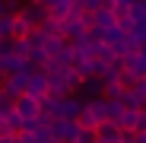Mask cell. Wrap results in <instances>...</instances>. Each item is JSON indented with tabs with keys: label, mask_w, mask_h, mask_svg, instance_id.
Wrapping results in <instances>:
<instances>
[{
	"label": "cell",
	"mask_w": 146,
	"mask_h": 143,
	"mask_svg": "<svg viewBox=\"0 0 146 143\" xmlns=\"http://www.w3.org/2000/svg\"><path fill=\"white\" fill-rule=\"evenodd\" d=\"M73 10H76V3H73V0H54V3L48 7V19L60 22V19H67Z\"/></svg>",
	"instance_id": "obj_10"
},
{
	"label": "cell",
	"mask_w": 146,
	"mask_h": 143,
	"mask_svg": "<svg viewBox=\"0 0 146 143\" xmlns=\"http://www.w3.org/2000/svg\"><path fill=\"white\" fill-rule=\"evenodd\" d=\"M86 111L95 118V124L108 121V99H102V95H95V99H86Z\"/></svg>",
	"instance_id": "obj_8"
},
{
	"label": "cell",
	"mask_w": 146,
	"mask_h": 143,
	"mask_svg": "<svg viewBox=\"0 0 146 143\" xmlns=\"http://www.w3.org/2000/svg\"><path fill=\"white\" fill-rule=\"evenodd\" d=\"M83 111V99L76 92L67 95V99H57V118H64V121H76V114Z\"/></svg>",
	"instance_id": "obj_4"
},
{
	"label": "cell",
	"mask_w": 146,
	"mask_h": 143,
	"mask_svg": "<svg viewBox=\"0 0 146 143\" xmlns=\"http://www.w3.org/2000/svg\"><path fill=\"white\" fill-rule=\"evenodd\" d=\"M22 70H29L19 57H13L7 51V45H0V76H13V73H22Z\"/></svg>",
	"instance_id": "obj_5"
},
{
	"label": "cell",
	"mask_w": 146,
	"mask_h": 143,
	"mask_svg": "<svg viewBox=\"0 0 146 143\" xmlns=\"http://www.w3.org/2000/svg\"><path fill=\"white\" fill-rule=\"evenodd\" d=\"M102 3H105V7H111V0H102Z\"/></svg>",
	"instance_id": "obj_23"
},
{
	"label": "cell",
	"mask_w": 146,
	"mask_h": 143,
	"mask_svg": "<svg viewBox=\"0 0 146 143\" xmlns=\"http://www.w3.org/2000/svg\"><path fill=\"white\" fill-rule=\"evenodd\" d=\"M26 95H32V99H44L48 95V76L41 73V70H29V80H26Z\"/></svg>",
	"instance_id": "obj_3"
},
{
	"label": "cell",
	"mask_w": 146,
	"mask_h": 143,
	"mask_svg": "<svg viewBox=\"0 0 146 143\" xmlns=\"http://www.w3.org/2000/svg\"><path fill=\"white\" fill-rule=\"evenodd\" d=\"M67 83H70V89H73V92H80V86H83V76L76 73V70H67Z\"/></svg>",
	"instance_id": "obj_16"
},
{
	"label": "cell",
	"mask_w": 146,
	"mask_h": 143,
	"mask_svg": "<svg viewBox=\"0 0 146 143\" xmlns=\"http://www.w3.org/2000/svg\"><path fill=\"white\" fill-rule=\"evenodd\" d=\"M0 143H13V134H0Z\"/></svg>",
	"instance_id": "obj_20"
},
{
	"label": "cell",
	"mask_w": 146,
	"mask_h": 143,
	"mask_svg": "<svg viewBox=\"0 0 146 143\" xmlns=\"http://www.w3.org/2000/svg\"><path fill=\"white\" fill-rule=\"evenodd\" d=\"M22 124H26V121H22V118L16 114V111H10V114H3V127L16 137V134H22Z\"/></svg>",
	"instance_id": "obj_13"
},
{
	"label": "cell",
	"mask_w": 146,
	"mask_h": 143,
	"mask_svg": "<svg viewBox=\"0 0 146 143\" xmlns=\"http://www.w3.org/2000/svg\"><path fill=\"white\" fill-rule=\"evenodd\" d=\"M29 3H35V7H44V10H48V7L54 3V0H29Z\"/></svg>",
	"instance_id": "obj_18"
},
{
	"label": "cell",
	"mask_w": 146,
	"mask_h": 143,
	"mask_svg": "<svg viewBox=\"0 0 146 143\" xmlns=\"http://www.w3.org/2000/svg\"><path fill=\"white\" fill-rule=\"evenodd\" d=\"M130 19H133V26H146V0L130 3Z\"/></svg>",
	"instance_id": "obj_12"
},
{
	"label": "cell",
	"mask_w": 146,
	"mask_h": 143,
	"mask_svg": "<svg viewBox=\"0 0 146 143\" xmlns=\"http://www.w3.org/2000/svg\"><path fill=\"white\" fill-rule=\"evenodd\" d=\"M13 143H29V140H26V137H19V134H16V137H13Z\"/></svg>",
	"instance_id": "obj_22"
},
{
	"label": "cell",
	"mask_w": 146,
	"mask_h": 143,
	"mask_svg": "<svg viewBox=\"0 0 146 143\" xmlns=\"http://www.w3.org/2000/svg\"><path fill=\"white\" fill-rule=\"evenodd\" d=\"M19 16L26 19L32 29H38V26L48 22V10H44V7H35V3H22V7H19Z\"/></svg>",
	"instance_id": "obj_6"
},
{
	"label": "cell",
	"mask_w": 146,
	"mask_h": 143,
	"mask_svg": "<svg viewBox=\"0 0 146 143\" xmlns=\"http://www.w3.org/2000/svg\"><path fill=\"white\" fill-rule=\"evenodd\" d=\"M10 111H13V95H7L3 89H0V118L10 114Z\"/></svg>",
	"instance_id": "obj_15"
},
{
	"label": "cell",
	"mask_w": 146,
	"mask_h": 143,
	"mask_svg": "<svg viewBox=\"0 0 146 143\" xmlns=\"http://www.w3.org/2000/svg\"><path fill=\"white\" fill-rule=\"evenodd\" d=\"M95 140H99V143H117V140H121L117 124H114V121H102L99 127H95Z\"/></svg>",
	"instance_id": "obj_9"
},
{
	"label": "cell",
	"mask_w": 146,
	"mask_h": 143,
	"mask_svg": "<svg viewBox=\"0 0 146 143\" xmlns=\"http://www.w3.org/2000/svg\"><path fill=\"white\" fill-rule=\"evenodd\" d=\"M13 111L22 118V121H38V114H41V102L22 92V95H16V99H13Z\"/></svg>",
	"instance_id": "obj_1"
},
{
	"label": "cell",
	"mask_w": 146,
	"mask_h": 143,
	"mask_svg": "<svg viewBox=\"0 0 146 143\" xmlns=\"http://www.w3.org/2000/svg\"><path fill=\"white\" fill-rule=\"evenodd\" d=\"M0 19H7V0H0Z\"/></svg>",
	"instance_id": "obj_19"
},
{
	"label": "cell",
	"mask_w": 146,
	"mask_h": 143,
	"mask_svg": "<svg viewBox=\"0 0 146 143\" xmlns=\"http://www.w3.org/2000/svg\"><path fill=\"white\" fill-rule=\"evenodd\" d=\"M73 143H95V130H83V127H80V134H76Z\"/></svg>",
	"instance_id": "obj_17"
},
{
	"label": "cell",
	"mask_w": 146,
	"mask_h": 143,
	"mask_svg": "<svg viewBox=\"0 0 146 143\" xmlns=\"http://www.w3.org/2000/svg\"><path fill=\"white\" fill-rule=\"evenodd\" d=\"M114 124H117V130L121 134H137V124H140V108H133V105H124V111H121L117 118H114Z\"/></svg>",
	"instance_id": "obj_2"
},
{
	"label": "cell",
	"mask_w": 146,
	"mask_h": 143,
	"mask_svg": "<svg viewBox=\"0 0 146 143\" xmlns=\"http://www.w3.org/2000/svg\"><path fill=\"white\" fill-rule=\"evenodd\" d=\"M26 80H29V70H22V73H13V76H3V83H0V89H3L7 95H22L26 92Z\"/></svg>",
	"instance_id": "obj_7"
},
{
	"label": "cell",
	"mask_w": 146,
	"mask_h": 143,
	"mask_svg": "<svg viewBox=\"0 0 146 143\" xmlns=\"http://www.w3.org/2000/svg\"><path fill=\"white\" fill-rule=\"evenodd\" d=\"M89 99H95V95H102V80L99 76H89V80H83V86H80Z\"/></svg>",
	"instance_id": "obj_14"
},
{
	"label": "cell",
	"mask_w": 146,
	"mask_h": 143,
	"mask_svg": "<svg viewBox=\"0 0 146 143\" xmlns=\"http://www.w3.org/2000/svg\"><path fill=\"white\" fill-rule=\"evenodd\" d=\"M111 3H121V7H130L133 0H111Z\"/></svg>",
	"instance_id": "obj_21"
},
{
	"label": "cell",
	"mask_w": 146,
	"mask_h": 143,
	"mask_svg": "<svg viewBox=\"0 0 146 143\" xmlns=\"http://www.w3.org/2000/svg\"><path fill=\"white\" fill-rule=\"evenodd\" d=\"M7 26H10V38H26V35L32 32V26H29V22H26V19H22L19 13L7 19Z\"/></svg>",
	"instance_id": "obj_11"
}]
</instances>
